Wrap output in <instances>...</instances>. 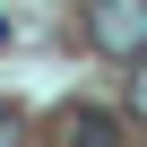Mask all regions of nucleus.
I'll use <instances>...</instances> for the list:
<instances>
[{"instance_id": "2", "label": "nucleus", "mask_w": 147, "mask_h": 147, "mask_svg": "<svg viewBox=\"0 0 147 147\" xmlns=\"http://www.w3.org/2000/svg\"><path fill=\"white\" fill-rule=\"evenodd\" d=\"M78 147H121V113H104V104H69V121H61Z\"/></svg>"}, {"instance_id": "4", "label": "nucleus", "mask_w": 147, "mask_h": 147, "mask_svg": "<svg viewBox=\"0 0 147 147\" xmlns=\"http://www.w3.org/2000/svg\"><path fill=\"white\" fill-rule=\"evenodd\" d=\"M0 138H18V113H9V104H0Z\"/></svg>"}, {"instance_id": "1", "label": "nucleus", "mask_w": 147, "mask_h": 147, "mask_svg": "<svg viewBox=\"0 0 147 147\" xmlns=\"http://www.w3.org/2000/svg\"><path fill=\"white\" fill-rule=\"evenodd\" d=\"M87 35H95V52L138 61L147 52V0H87Z\"/></svg>"}, {"instance_id": "3", "label": "nucleus", "mask_w": 147, "mask_h": 147, "mask_svg": "<svg viewBox=\"0 0 147 147\" xmlns=\"http://www.w3.org/2000/svg\"><path fill=\"white\" fill-rule=\"evenodd\" d=\"M130 113L147 121V52H138V69H130Z\"/></svg>"}]
</instances>
